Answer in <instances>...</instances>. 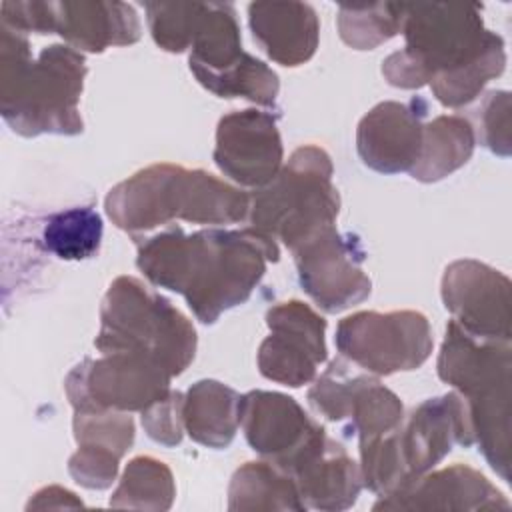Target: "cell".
I'll return each mask as SVG.
<instances>
[{
    "label": "cell",
    "instance_id": "5b68a950",
    "mask_svg": "<svg viewBox=\"0 0 512 512\" xmlns=\"http://www.w3.org/2000/svg\"><path fill=\"white\" fill-rule=\"evenodd\" d=\"M454 444H474L464 398L458 392L428 398L392 432L358 442L362 484L388 496L430 472Z\"/></svg>",
    "mask_w": 512,
    "mask_h": 512
},
{
    "label": "cell",
    "instance_id": "2e32d148",
    "mask_svg": "<svg viewBox=\"0 0 512 512\" xmlns=\"http://www.w3.org/2000/svg\"><path fill=\"white\" fill-rule=\"evenodd\" d=\"M284 148L278 116L266 110H234L216 128L214 162L240 186L262 188L282 168Z\"/></svg>",
    "mask_w": 512,
    "mask_h": 512
},
{
    "label": "cell",
    "instance_id": "1f68e13d",
    "mask_svg": "<svg viewBox=\"0 0 512 512\" xmlns=\"http://www.w3.org/2000/svg\"><path fill=\"white\" fill-rule=\"evenodd\" d=\"M144 10L150 34L162 50L178 54L190 48L200 2H146Z\"/></svg>",
    "mask_w": 512,
    "mask_h": 512
},
{
    "label": "cell",
    "instance_id": "f546056e",
    "mask_svg": "<svg viewBox=\"0 0 512 512\" xmlns=\"http://www.w3.org/2000/svg\"><path fill=\"white\" fill-rule=\"evenodd\" d=\"M74 440L78 448L108 452L122 458L134 444V420L128 412L118 410H74Z\"/></svg>",
    "mask_w": 512,
    "mask_h": 512
},
{
    "label": "cell",
    "instance_id": "cb8c5ba5",
    "mask_svg": "<svg viewBox=\"0 0 512 512\" xmlns=\"http://www.w3.org/2000/svg\"><path fill=\"white\" fill-rule=\"evenodd\" d=\"M476 146L470 120L458 114H442L424 124L420 156L408 172L418 182H438L462 168Z\"/></svg>",
    "mask_w": 512,
    "mask_h": 512
},
{
    "label": "cell",
    "instance_id": "30bf717a",
    "mask_svg": "<svg viewBox=\"0 0 512 512\" xmlns=\"http://www.w3.org/2000/svg\"><path fill=\"white\" fill-rule=\"evenodd\" d=\"M308 404L318 416L342 424L344 432L356 436L358 442L392 432L404 420L400 398L378 376L364 372L344 356L334 358L312 380Z\"/></svg>",
    "mask_w": 512,
    "mask_h": 512
},
{
    "label": "cell",
    "instance_id": "4fadbf2b",
    "mask_svg": "<svg viewBox=\"0 0 512 512\" xmlns=\"http://www.w3.org/2000/svg\"><path fill=\"white\" fill-rule=\"evenodd\" d=\"M270 334L258 348V370L264 378L300 388L318 376L326 362V320L300 300H288L266 312Z\"/></svg>",
    "mask_w": 512,
    "mask_h": 512
},
{
    "label": "cell",
    "instance_id": "e575fe53",
    "mask_svg": "<svg viewBox=\"0 0 512 512\" xmlns=\"http://www.w3.org/2000/svg\"><path fill=\"white\" fill-rule=\"evenodd\" d=\"M118 464L120 458L108 452L78 448L68 460V472L80 486L90 490H104L110 488L116 480Z\"/></svg>",
    "mask_w": 512,
    "mask_h": 512
},
{
    "label": "cell",
    "instance_id": "f1b7e54d",
    "mask_svg": "<svg viewBox=\"0 0 512 512\" xmlns=\"http://www.w3.org/2000/svg\"><path fill=\"white\" fill-rule=\"evenodd\" d=\"M506 68V50L502 36L474 62L430 82L436 100L446 108H460L480 96L482 88Z\"/></svg>",
    "mask_w": 512,
    "mask_h": 512
},
{
    "label": "cell",
    "instance_id": "83f0119b",
    "mask_svg": "<svg viewBox=\"0 0 512 512\" xmlns=\"http://www.w3.org/2000/svg\"><path fill=\"white\" fill-rule=\"evenodd\" d=\"M404 20L402 2H378L368 6L342 4L338 8L340 38L354 50H374L400 34Z\"/></svg>",
    "mask_w": 512,
    "mask_h": 512
},
{
    "label": "cell",
    "instance_id": "4dcf8cb0",
    "mask_svg": "<svg viewBox=\"0 0 512 512\" xmlns=\"http://www.w3.org/2000/svg\"><path fill=\"white\" fill-rule=\"evenodd\" d=\"M204 88L220 98H246L258 106L270 108L276 104L280 82L268 64L246 54L238 66L210 80Z\"/></svg>",
    "mask_w": 512,
    "mask_h": 512
},
{
    "label": "cell",
    "instance_id": "ffe728a7",
    "mask_svg": "<svg viewBox=\"0 0 512 512\" xmlns=\"http://www.w3.org/2000/svg\"><path fill=\"white\" fill-rule=\"evenodd\" d=\"M52 32L68 46L84 52H104L108 46H128L140 38L136 10L124 2H52Z\"/></svg>",
    "mask_w": 512,
    "mask_h": 512
},
{
    "label": "cell",
    "instance_id": "d4e9b609",
    "mask_svg": "<svg viewBox=\"0 0 512 512\" xmlns=\"http://www.w3.org/2000/svg\"><path fill=\"white\" fill-rule=\"evenodd\" d=\"M228 510H306L294 478L268 460L246 462L230 478Z\"/></svg>",
    "mask_w": 512,
    "mask_h": 512
},
{
    "label": "cell",
    "instance_id": "4316f807",
    "mask_svg": "<svg viewBox=\"0 0 512 512\" xmlns=\"http://www.w3.org/2000/svg\"><path fill=\"white\" fill-rule=\"evenodd\" d=\"M102 232V218L92 206H74L46 218L42 246L60 260H86L100 250Z\"/></svg>",
    "mask_w": 512,
    "mask_h": 512
},
{
    "label": "cell",
    "instance_id": "9c48e42d",
    "mask_svg": "<svg viewBox=\"0 0 512 512\" xmlns=\"http://www.w3.org/2000/svg\"><path fill=\"white\" fill-rule=\"evenodd\" d=\"M340 356L374 376L420 368L432 354L428 318L416 310H362L342 318L334 336Z\"/></svg>",
    "mask_w": 512,
    "mask_h": 512
},
{
    "label": "cell",
    "instance_id": "484cf974",
    "mask_svg": "<svg viewBox=\"0 0 512 512\" xmlns=\"http://www.w3.org/2000/svg\"><path fill=\"white\" fill-rule=\"evenodd\" d=\"M176 496L172 470L152 458L136 456L124 468V474L110 496L112 508L168 510Z\"/></svg>",
    "mask_w": 512,
    "mask_h": 512
},
{
    "label": "cell",
    "instance_id": "d6a6232c",
    "mask_svg": "<svg viewBox=\"0 0 512 512\" xmlns=\"http://www.w3.org/2000/svg\"><path fill=\"white\" fill-rule=\"evenodd\" d=\"M182 404L184 394L178 390H170L164 398L156 400L142 414V426L148 438L154 442L172 448L182 442L184 422H182Z\"/></svg>",
    "mask_w": 512,
    "mask_h": 512
},
{
    "label": "cell",
    "instance_id": "8992f818",
    "mask_svg": "<svg viewBox=\"0 0 512 512\" xmlns=\"http://www.w3.org/2000/svg\"><path fill=\"white\" fill-rule=\"evenodd\" d=\"M406 46L382 62L388 84L414 90L480 58L500 34L484 26L478 4H404Z\"/></svg>",
    "mask_w": 512,
    "mask_h": 512
},
{
    "label": "cell",
    "instance_id": "e0dca14e",
    "mask_svg": "<svg viewBox=\"0 0 512 512\" xmlns=\"http://www.w3.org/2000/svg\"><path fill=\"white\" fill-rule=\"evenodd\" d=\"M428 102L420 96L408 102L386 100L376 104L358 122L356 150L360 160L380 172H410L420 156Z\"/></svg>",
    "mask_w": 512,
    "mask_h": 512
},
{
    "label": "cell",
    "instance_id": "3957f363",
    "mask_svg": "<svg viewBox=\"0 0 512 512\" xmlns=\"http://www.w3.org/2000/svg\"><path fill=\"white\" fill-rule=\"evenodd\" d=\"M104 208L114 226L136 238L172 220L212 226L244 222L250 194L210 172L164 162L116 184Z\"/></svg>",
    "mask_w": 512,
    "mask_h": 512
},
{
    "label": "cell",
    "instance_id": "603a6c76",
    "mask_svg": "<svg viewBox=\"0 0 512 512\" xmlns=\"http://www.w3.org/2000/svg\"><path fill=\"white\" fill-rule=\"evenodd\" d=\"M238 400L240 394L234 388L218 380H198L184 394V432L194 442L214 450L230 446L240 426Z\"/></svg>",
    "mask_w": 512,
    "mask_h": 512
},
{
    "label": "cell",
    "instance_id": "d6986e66",
    "mask_svg": "<svg viewBox=\"0 0 512 512\" xmlns=\"http://www.w3.org/2000/svg\"><path fill=\"white\" fill-rule=\"evenodd\" d=\"M306 508L338 512L356 504L364 484L356 464L342 444L322 434L288 472Z\"/></svg>",
    "mask_w": 512,
    "mask_h": 512
},
{
    "label": "cell",
    "instance_id": "52a82bcc",
    "mask_svg": "<svg viewBox=\"0 0 512 512\" xmlns=\"http://www.w3.org/2000/svg\"><path fill=\"white\" fill-rule=\"evenodd\" d=\"M94 346L148 358L174 378L194 360L196 330L168 298L134 276H118L102 298Z\"/></svg>",
    "mask_w": 512,
    "mask_h": 512
},
{
    "label": "cell",
    "instance_id": "8fae6325",
    "mask_svg": "<svg viewBox=\"0 0 512 512\" xmlns=\"http://www.w3.org/2000/svg\"><path fill=\"white\" fill-rule=\"evenodd\" d=\"M170 380L172 376L148 358L112 352L76 364L64 380V390L72 410L142 412L170 392Z\"/></svg>",
    "mask_w": 512,
    "mask_h": 512
},
{
    "label": "cell",
    "instance_id": "ba28073f",
    "mask_svg": "<svg viewBox=\"0 0 512 512\" xmlns=\"http://www.w3.org/2000/svg\"><path fill=\"white\" fill-rule=\"evenodd\" d=\"M332 174L334 166L324 148H296L280 172L250 194L248 228L280 240L292 252L322 228L334 226L340 194Z\"/></svg>",
    "mask_w": 512,
    "mask_h": 512
},
{
    "label": "cell",
    "instance_id": "9a60e30c",
    "mask_svg": "<svg viewBox=\"0 0 512 512\" xmlns=\"http://www.w3.org/2000/svg\"><path fill=\"white\" fill-rule=\"evenodd\" d=\"M238 422L250 448L284 472L326 432L292 396L270 390L242 394Z\"/></svg>",
    "mask_w": 512,
    "mask_h": 512
},
{
    "label": "cell",
    "instance_id": "5bb4252c",
    "mask_svg": "<svg viewBox=\"0 0 512 512\" xmlns=\"http://www.w3.org/2000/svg\"><path fill=\"white\" fill-rule=\"evenodd\" d=\"M440 294L464 332L480 340L510 342V280L500 270L462 258L446 266Z\"/></svg>",
    "mask_w": 512,
    "mask_h": 512
},
{
    "label": "cell",
    "instance_id": "7a4b0ae2",
    "mask_svg": "<svg viewBox=\"0 0 512 512\" xmlns=\"http://www.w3.org/2000/svg\"><path fill=\"white\" fill-rule=\"evenodd\" d=\"M0 112L20 136L80 134L78 102L86 78L84 56L68 44H50L36 58L28 38L0 24Z\"/></svg>",
    "mask_w": 512,
    "mask_h": 512
},
{
    "label": "cell",
    "instance_id": "277c9868",
    "mask_svg": "<svg viewBox=\"0 0 512 512\" xmlns=\"http://www.w3.org/2000/svg\"><path fill=\"white\" fill-rule=\"evenodd\" d=\"M436 370L466 402L472 438L496 474L510 470V342L480 340L448 322Z\"/></svg>",
    "mask_w": 512,
    "mask_h": 512
},
{
    "label": "cell",
    "instance_id": "44dd1931",
    "mask_svg": "<svg viewBox=\"0 0 512 512\" xmlns=\"http://www.w3.org/2000/svg\"><path fill=\"white\" fill-rule=\"evenodd\" d=\"M248 24L260 48L280 66H300L318 48L320 22L306 2H252Z\"/></svg>",
    "mask_w": 512,
    "mask_h": 512
},
{
    "label": "cell",
    "instance_id": "7c38bea8",
    "mask_svg": "<svg viewBox=\"0 0 512 512\" xmlns=\"http://www.w3.org/2000/svg\"><path fill=\"white\" fill-rule=\"evenodd\" d=\"M302 290L328 314L342 312L370 296L372 282L362 270L360 240L326 226L292 250Z\"/></svg>",
    "mask_w": 512,
    "mask_h": 512
},
{
    "label": "cell",
    "instance_id": "7402d4cb",
    "mask_svg": "<svg viewBox=\"0 0 512 512\" xmlns=\"http://www.w3.org/2000/svg\"><path fill=\"white\" fill-rule=\"evenodd\" d=\"M248 52L242 50L240 26L232 4H200L190 42V70L204 86L238 66Z\"/></svg>",
    "mask_w": 512,
    "mask_h": 512
},
{
    "label": "cell",
    "instance_id": "6da1fadb",
    "mask_svg": "<svg viewBox=\"0 0 512 512\" xmlns=\"http://www.w3.org/2000/svg\"><path fill=\"white\" fill-rule=\"evenodd\" d=\"M136 266L154 284L182 294L202 324L244 304L278 262V242L252 230L208 228L186 234L170 226L152 236H136Z\"/></svg>",
    "mask_w": 512,
    "mask_h": 512
},
{
    "label": "cell",
    "instance_id": "d590c367",
    "mask_svg": "<svg viewBox=\"0 0 512 512\" xmlns=\"http://www.w3.org/2000/svg\"><path fill=\"white\" fill-rule=\"evenodd\" d=\"M70 506H82V500L76 498L74 492L62 488V486H46L34 494V498L28 502L26 510L32 508H70Z\"/></svg>",
    "mask_w": 512,
    "mask_h": 512
},
{
    "label": "cell",
    "instance_id": "836d02e7",
    "mask_svg": "<svg viewBox=\"0 0 512 512\" xmlns=\"http://www.w3.org/2000/svg\"><path fill=\"white\" fill-rule=\"evenodd\" d=\"M480 140L494 154H510V94L492 90L480 108Z\"/></svg>",
    "mask_w": 512,
    "mask_h": 512
},
{
    "label": "cell",
    "instance_id": "ac0fdd59",
    "mask_svg": "<svg viewBox=\"0 0 512 512\" xmlns=\"http://www.w3.org/2000/svg\"><path fill=\"white\" fill-rule=\"evenodd\" d=\"M374 510H508L504 494L466 464L426 472L404 488L380 496Z\"/></svg>",
    "mask_w": 512,
    "mask_h": 512
}]
</instances>
